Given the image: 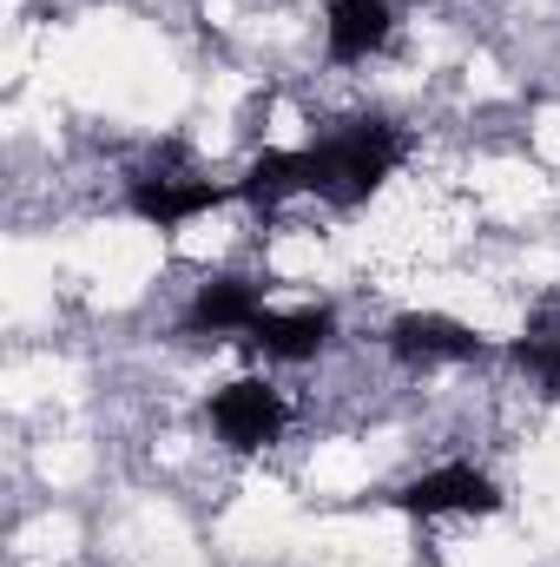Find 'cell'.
I'll use <instances>...</instances> for the list:
<instances>
[{
    "instance_id": "cell-1",
    "label": "cell",
    "mask_w": 560,
    "mask_h": 567,
    "mask_svg": "<svg viewBox=\"0 0 560 567\" xmlns=\"http://www.w3.org/2000/svg\"><path fill=\"white\" fill-rule=\"evenodd\" d=\"M396 165H403V133L390 120H350V126L323 133L317 145H290V152L251 158V172L238 178V198L258 205V212H271L297 192L330 198V205H363Z\"/></svg>"
},
{
    "instance_id": "cell-2",
    "label": "cell",
    "mask_w": 560,
    "mask_h": 567,
    "mask_svg": "<svg viewBox=\"0 0 560 567\" xmlns=\"http://www.w3.org/2000/svg\"><path fill=\"white\" fill-rule=\"evenodd\" d=\"M290 423V403H283V390L271 377H238V383H225L218 396H211V429H218V442L225 449H238V455H258V449H271Z\"/></svg>"
},
{
    "instance_id": "cell-3",
    "label": "cell",
    "mask_w": 560,
    "mask_h": 567,
    "mask_svg": "<svg viewBox=\"0 0 560 567\" xmlns=\"http://www.w3.org/2000/svg\"><path fill=\"white\" fill-rule=\"evenodd\" d=\"M396 508L403 515H422V522H435V515H495L501 508V488L475 462H442V468H428V475L396 488Z\"/></svg>"
},
{
    "instance_id": "cell-4",
    "label": "cell",
    "mask_w": 560,
    "mask_h": 567,
    "mask_svg": "<svg viewBox=\"0 0 560 567\" xmlns=\"http://www.w3.org/2000/svg\"><path fill=\"white\" fill-rule=\"evenodd\" d=\"M225 198H238V185H211V178H185V172H139V178L126 185L133 218L152 225V231H178V225L218 212Z\"/></svg>"
},
{
    "instance_id": "cell-5",
    "label": "cell",
    "mask_w": 560,
    "mask_h": 567,
    "mask_svg": "<svg viewBox=\"0 0 560 567\" xmlns=\"http://www.w3.org/2000/svg\"><path fill=\"white\" fill-rule=\"evenodd\" d=\"M396 40V0H330L323 7V47L336 66H363Z\"/></svg>"
},
{
    "instance_id": "cell-6",
    "label": "cell",
    "mask_w": 560,
    "mask_h": 567,
    "mask_svg": "<svg viewBox=\"0 0 560 567\" xmlns=\"http://www.w3.org/2000/svg\"><path fill=\"white\" fill-rule=\"evenodd\" d=\"M390 350L403 357V363H475L488 343L462 323V317H442V310H403L396 323H390Z\"/></svg>"
},
{
    "instance_id": "cell-7",
    "label": "cell",
    "mask_w": 560,
    "mask_h": 567,
    "mask_svg": "<svg viewBox=\"0 0 560 567\" xmlns=\"http://www.w3.org/2000/svg\"><path fill=\"white\" fill-rule=\"evenodd\" d=\"M330 337H336V310H323V303H303V310H265V317L245 330V343H251L265 363H310Z\"/></svg>"
},
{
    "instance_id": "cell-8",
    "label": "cell",
    "mask_w": 560,
    "mask_h": 567,
    "mask_svg": "<svg viewBox=\"0 0 560 567\" xmlns=\"http://www.w3.org/2000/svg\"><path fill=\"white\" fill-rule=\"evenodd\" d=\"M265 310H271V303H265V284L211 278V284H198V297H191V310H185V330H191V337H245Z\"/></svg>"
},
{
    "instance_id": "cell-9",
    "label": "cell",
    "mask_w": 560,
    "mask_h": 567,
    "mask_svg": "<svg viewBox=\"0 0 560 567\" xmlns=\"http://www.w3.org/2000/svg\"><path fill=\"white\" fill-rule=\"evenodd\" d=\"M515 363H521L528 377H541L548 390H560V297H548V303L528 317V330H521V343H515Z\"/></svg>"
}]
</instances>
